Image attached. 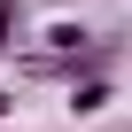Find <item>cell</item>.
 <instances>
[{"label":"cell","instance_id":"obj_1","mask_svg":"<svg viewBox=\"0 0 132 132\" xmlns=\"http://www.w3.org/2000/svg\"><path fill=\"white\" fill-rule=\"evenodd\" d=\"M109 101H117V86H109V78H78V86H70V117H101Z\"/></svg>","mask_w":132,"mask_h":132},{"label":"cell","instance_id":"obj_2","mask_svg":"<svg viewBox=\"0 0 132 132\" xmlns=\"http://www.w3.org/2000/svg\"><path fill=\"white\" fill-rule=\"evenodd\" d=\"M47 47H54V54H78V47H93V39H86V23H47Z\"/></svg>","mask_w":132,"mask_h":132},{"label":"cell","instance_id":"obj_3","mask_svg":"<svg viewBox=\"0 0 132 132\" xmlns=\"http://www.w3.org/2000/svg\"><path fill=\"white\" fill-rule=\"evenodd\" d=\"M16 23H23V0H0V54L16 47Z\"/></svg>","mask_w":132,"mask_h":132}]
</instances>
